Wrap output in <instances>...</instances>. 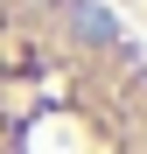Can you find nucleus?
<instances>
[{
  "label": "nucleus",
  "instance_id": "nucleus-1",
  "mask_svg": "<svg viewBox=\"0 0 147 154\" xmlns=\"http://www.w3.org/2000/svg\"><path fill=\"white\" fill-rule=\"evenodd\" d=\"M0 154H147V49L105 0H0Z\"/></svg>",
  "mask_w": 147,
  "mask_h": 154
}]
</instances>
